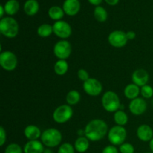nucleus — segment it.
<instances>
[{
  "label": "nucleus",
  "mask_w": 153,
  "mask_h": 153,
  "mask_svg": "<svg viewBox=\"0 0 153 153\" xmlns=\"http://www.w3.org/2000/svg\"><path fill=\"white\" fill-rule=\"evenodd\" d=\"M85 136L91 141H99L108 133V126L101 119H94L90 121L85 128Z\"/></svg>",
  "instance_id": "1"
},
{
  "label": "nucleus",
  "mask_w": 153,
  "mask_h": 153,
  "mask_svg": "<svg viewBox=\"0 0 153 153\" xmlns=\"http://www.w3.org/2000/svg\"><path fill=\"white\" fill-rule=\"evenodd\" d=\"M0 32L7 38H14L19 33V24L13 17H3L0 20Z\"/></svg>",
  "instance_id": "2"
},
{
  "label": "nucleus",
  "mask_w": 153,
  "mask_h": 153,
  "mask_svg": "<svg viewBox=\"0 0 153 153\" xmlns=\"http://www.w3.org/2000/svg\"><path fill=\"white\" fill-rule=\"evenodd\" d=\"M41 142L48 148H54L59 146L62 140V134L57 128H50L46 129L40 137Z\"/></svg>",
  "instance_id": "3"
},
{
  "label": "nucleus",
  "mask_w": 153,
  "mask_h": 153,
  "mask_svg": "<svg viewBox=\"0 0 153 153\" xmlns=\"http://www.w3.org/2000/svg\"><path fill=\"white\" fill-rule=\"evenodd\" d=\"M102 105L108 112H116L120 107V100L119 97L114 91H107L102 97Z\"/></svg>",
  "instance_id": "4"
},
{
  "label": "nucleus",
  "mask_w": 153,
  "mask_h": 153,
  "mask_svg": "<svg viewBox=\"0 0 153 153\" xmlns=\"http://www.w3.org/2000/svg\"><path fill=\"white\" fill-rule=\"evenodd\" d=\"M127 137L126 129L124 126H113L108 133V138L110 143L114 146H120L123 143Z\"/></svg>",
  "instance_id": "5"
},
{
  "label": "nucleus",
  "mask_w": 153,
  "mask_h": 153,
  "mask_svg": "<svg viewBox=\"0 0 153 153\" xmlns=\"http://www.w3.org/2000/svg\"><path fill=\"white\" fill-rule=\"evenodd\" d=\"M73 108L69 105H61L58 106L53 112L52 117L57 123H65L73 117Z\"/></svg>",
  "instance_id": "6"
},
{
  "label": "nucleus",
  "mask_w": 153,
  "mask_h": 153,
  "mask_svg": "<svg viewBox=\"0 0 153 153\" xmlns=\"http://www.w3.org/2000/svg\"><path fill=\"white\" fill-rule=\"evenodd\" d=\"M16 55L10 51H3L0 54V65L6 71H13L17 67Z\"/></svg>",
  "instance_id": "7"
},
{
  "label": "nucleus",
  "mask_w": 153,
  "mask_h": 153,
  "mask_svg": "<svg viewBox=\"0 0 153 153\" xmlns=\"http://www.w3.org/2000/svg\"><path fill=\"white\" fill-rule=\"evenodd\" d=\"M53 52L56 58L59 60H66L71 55L72 46L67 40H61L55 44Z\"/></svg>",
  "instance_id": "8"
},
{
  "label": "nucleus",
  "mask_w": 153,
  "mask_h": 153,
  "mask_svg": "<svg viewBox=\"0 0 153 153\" xmlns=\"http://www.w3.org/2000/svg\"><path fill=\"white\" fill-rule=\"evenodd\" d=\"M53 33L59 38L66 40L72 34V28L68 22L63 20L56 21L52 25Z\"/></svg>",
  "instance_id": "9"
},
{
  "label": "nucleus",
  "mask_w": 153,
  "mask_h": 153,
  "mask_svg": "<svg viewBox=\"0 0 153 153\" xmlns=\"http://www.w3.org/2000/svg\"><path fill=\"white\" fill-rule=\"evenodd\" d=\"M83 89L88 95L91 97H97L102 91V85L97 79L90 78L83 83Z\"/></svg>",
  "instance_id": "10"
},
{
  "label": "nucleus",
  "mask_w": 153,
  "mask_h": 153,
  "mask_svg": "<svg viewBox=\"0 0 153 153\" xmlns=\"http://www.w3.org/2000/svg\"><path fill=\"white\" fill-rule=\"evenodd\" d=\"M108 40L113 47L122 48L127 44L128 40L127 38L126 33L120 30H116L110 33Z\"/></svg>",
  "instance_id": "11"
},
{
  "label": "nucleus",
  "mask_w": 153,
  "mask_h": 153,
  "mask_svg": "<svg viewBox=\"0 0 153 153\" xmlns=\"http://www.w3.org/2000/svg\"><path fill=\"white\" fill-rule=\"evenodd\" d=\"M128 108L132 114L139 116L145 113L147 108V103L145 101L144 99L137 97L130 102L128 105Z\"/></svg>",
  "instance_id": "12"
},
{
  "label": "nucleus",
  "mask_w": 153,
  "mask_h": 153,
  "mask_svg": "<svg viewBox=\"0 0 153 153\" xmlns=\"http://www.w3.org/2000/svg\"><path fill=\"white\" fill-rule=\"evenodd\" d=\"M131 80L134 84L138 87H143L147 85L149 80V75L146 70L143 69H137L134 70L131 76Z\"/></svg>",
  "instance_id": "13"
},
{
  "label": "nucleus",
  "mask_w": 153,
  "mask_h": 153,
  "mask_svg": "<svg viewBox=\"0 0 153 153\" xmlns=\"http://www.w3.org/2000/svg\"><path fill=\"white\" fill-rule=\"evenodd\" d=\"M44 145L38 140H28L23 148L24 153H43Z\"/></svg>",
  "instance_id": "14"
},
{
  "label": "nucleus",
  "mask_w": 153,
  "mask_h": 153,
  "mask_svg": "<svg viewBox=\"0 0 153 153\" xmlns=\"http://www.w3.org/2000/svg\"><path fill=\"white\" fill-rule=\"evenodd\" d=\"M137 136L142 141L149 142L153 138V129L146 124L140 125L137 129Z\"/></svg>",
  "instance_id": "15"
},
{
  "label": "nucleus",
  "mask_w": 153,
  "mask_h": 153,
  "mask_svg": "<svg viewBox=\"0 0 153 153\" xmlns=\"http://www.w3.org/2000/svg\"><path fill=\"white\" fill-rule=\"evenodd\" d=\"M63 10L69 16H75L80 10V2L79 0H65L63 4Z\"/></svg>",
  "instance_id": "16"
},
{
  "label": "nucleus",
  "mask_w": 153,
  "mask_h": 153,
  "mask_svg": "<svg viewBox=\"0 0 153 153\" xmlns=\"http://www.w3.org/2000/svg\"><path fill=\"white\" fill-rule=\"evenodd\" d=\"M24 135L28 140H34L40 138L42 133L37 126L34 125H28L24 129Z\"/></svg>",
  "instance_id": "17"
},
{
  "label": "nucleus",
  "mask_w": 153,
  "mask_h": 153,
  "mask_svg": "<svg viewBox=\"0 0 153 153\" xmlns=\"http://www.w3.org/2000/svg\"><path fill=\"white\" fill-rule=\"evenodd\" d=\"M140 94V88L134 83L128 85L124 89V95L128 100H132L137 98Z\"/></svg>",
  "instance_id": "18"
},
{
  "label": "nucleus",
  "mask_w": 153,
  "mask_h": 153,
  "mask_svg": "<svg viewBox=\"0 0 153 153\" xmlns=\"http://www.w3.org/2000/svg\"><path fill=\"white\" fill-rule=\"evenodd\" d=\"M90 146V140L89 139L87 138L86 137H79L76 140L74 143V147L75 149L78 152L80 153H84L86 151H88V149H89Z\"/></svg>",
  "instance_id": "19"
},
{
  "label": "nucleus",
  "mask_w": 153,
  "mask_h": 153,
  "mask_svg": "<svg viewBox=\"0 0 153 153\" xmlns=\"http://www.w3.org/2000/svg\"><path fill=\"white\" fill-rule=\"evenodd\" d=\"M39 4L36 0H28L24 4V11L28 16H34L38 12Z\"/></svg>",
  "instance_id": "20"
},
{
  "label": "nucleus",
  "mask_w": 153,
  "mask_h": 153,
  "mask_svg": "<svg viewBox=\"0 0 153 153\" xmlns=\"http://www.w3.org/2000/svg\"><path fill=\"white\" fill-rule=\"evenodd\" d=\"M69 69L68 63L66 60H58L54 65V71L58 76H64Z\"/></svg>",
  "instance_id": "21"
},
{
  "label": "nucleus",
  "mask_w": 153,
  "mask_h": 153,
  "mask_svg": "<svg viewBox=\"0 0 153 153\" xmlns=\"http://www.w3.org/2000/svg\"><path fill=\"white\" fill-rule=\"evenodd\" d=\"M114 122L116 123V124L117 126H124L128 123V115L123 110H118L116 112H114Z\"/></svg>",
  "instance_id": "22"
},
{
  "label": "nucleus",
  "mask_w": 153,
  "mask_h": 153,
  "mask_svg": "<svg viewBox=\"0 0 153 153\" xmlns=\"http://www.w3.org/2000/svg\"><path fill=\"white\" fill-rule=\"evenodd\" d=\"M4 10L7 14L14 15L18 12L19 8V4L16 0H8L4 4Z\"/></svg>",
  "instance_id": "23"
},
{
  "label": "nucleus",
  "mask_w": 153,
  "mask_h": 153,
  "mask_svg": "<svg viewBox=\"0 0 153 153\" xmlns=\"http://www.w3.org/2000/svg\"><path fill=\"white\" fill-rule=\"evenodd\" d=\"M49 17L53 20L59 21L63 18L64 15V11L62 8H61L58 6H52L50 7L48 11Z\"/></svg>",
  "instance_id": "24"
},
{
  "label": "nucleus",
  "mask_w": 153,
  "mask_h": 153,
  "mask_svg": "<svg viewBox=\"0 0 153 153\" xmlns=\"http://www.w3.org/2000/svg\"><path fill=\"white\" fill-rule=\"evenodd\" d=\"M81 100V95L79 92L75 90L69 91L68 94L66 96V101L69 105H75L78 104Z\"/></svg>",
  "instance_id": "25"
},
{
  "label": "nucleus",
  "mask_w": 153,
  "mask_h": 153,
  "mask_svg": "<svg viewBox=\"0 0 153 153\" xmlns=\"http://www.w3.org/2000/svg\"><path fill=\"white\" fill-rule=\"evenodd\" d=\"M52 33H53V27L49 24H42L37 28V34L40 37H48Z\"/></svg>",
  "instance_id": "26"
},
{
  "label": "nucleus",
  "mask_w": 153,
  "mask_h": 153,
  "mask_svg": "<svg viewBox=\"0 0 153 153\" xmlns=\"http://www.w3.org/2000/svg\"><path fill=\"white\" fill-rule=\"evenodd\" d=\"M94 17L97 19L98 22H105L106 19L108 18V13L106 11L104 7H101V6H97L95 9H94Z\"/></svg>",
  "instance_id": "27"
},
{
  "label": "nucleus",
  "mask_w": 153,
  "mask_h": 153,
  "mask_svg": "<svg viewBox=\"0 0 153 153\" xmlns=\"http://www.w3.org/2000/svg\"><path fill=\"white\" fill-rule=\"evenodd\" d=\"M75 147L70 143H64L60 145L57 153H75Z\"/></svg>",
  "instance_id": "28"
},
{
  "label": "nucleus",
  "mask_w": 153,
  "mask_h": 153,
  "mask_svg": "<svg viewBox=\"0 0 153 153\" xmlns=\"http://www.w3.org/2000/svg\"><path fill=\"white\" fill-rule=\"evenodd\" d=\"M140 94L145 99H149L153 96V88L150 85H146L140 88Z\"/></svg>",
  "instance_id": "29"
},
{
  "label": "nucleus",
  "mask_w": 153,
  "mask_h": 153,
  "mask_svg": "<svg viewBox=\"0 0 153 153\" xmlns=\"http://www.w3.org/2000/svg\"><path fill=\"white\" fill-rule=\"evenodd\" d=\"M22 147L19 144L15 143H12L9 144L4 149V153H22Z\"/></svg>",
  "instance_id": "30"
},
{
  "label": "nucleus",
  "mask_w": 153,
  "mask_h": 153,
  "mask_svg": "<svg viewBox=\"0 0 153 153\" xmlns=\"http://www.w3.org/2000/svg\"><path fill=\"white\" fill-rule=\"evenodd\" d=\"M120 153H134V147L129 143H123L120 146Z\"/></svg>",
  "instance_id": "31"
},
{
  "label": "nucleus",
  "mask_w": 153,
  "mask_h": 153,
  "mask_svg": "<svg viewBox=\"0 0 153 153\" xmlns=\"http://www.w3.org/2000/svg\"><path fill=\"white\" fill-rule=\"evenodd\" d=\"M77 76L79 77V79L84 82H86L87 80H88L90 79L89 73L85 69H80V70H78Z\"/></svg>",
  "instance_id": "32"
},
{
  "label": "nucleus",
  "mask_w": 153,
  "mask_h": 153,
  "mask_svg": "<svg viewBox=\"0 0 153 153\" xmlns=\"http://www.w3.org/2000/svg\"><path fill=\"white\" fill-rule=\"evenodd\" d=\"M6 140H7V134L6 131L2 126L0 127V146H3L5 143Z\"/></svg>",
  "instance_id": "33"
},
{
  "label": "nucleus",
  "mask_w": 153,
  "mask_h": 153,
  "mask_svg": "<svg viewBox=\"0 0 153 153\" xmlns=\"http://www.w3.org/2000/svg\"><path fill=\"white\" fill-rule=\"evenodd\" d=\"M102 153H119V150L114 145H109L103 149Z\"/></svg>",
  "instance_id": "34"
},
{
  "label": "nucleus",
  "mask_w": 153,
  "mask_h": 153,
  "mask_svg": "<svg viewBox=\"0 0 153 153\" xmlns=\"http://www.w3.org/2000/svg\"><path fill=\"white\" fill-rule=\"evenodd\" d=\"M126 36L128 40H134L136 37V33L133 31H129L126 32Z\"/></svg>",
  "instance_id": "35"
},
{
  "label": "nucleus",
  "mask_w": 153,
  "mask_h": 153,
  "mask_svg": "<svg viewBox=\"0 0 153 153\" xmlns=\"http://www.w3.org/2000/svg\"><path fill=\"white\" fill-rule=\"evenodd\" d=\"M105 1L110 5H116L119 2V0H105Z\"/></svg>",
  "instance_id": "36"
},
{
  "label": "nucleus",
  "mask_w": 153,
  "mask_h": 153,
  "mask_svg": "<svg viewBox=\"0 0 153 153\" xmlns=\"http://www.w3.org/2000/svg\"><path fill=\"white\" fill-rule=\"evenodd\" d=\"M102 0H88V1L94 5H99L102 2Z\"/></svg>",
  "instance_id": "37"
},
{
  "label": "nucleus",
  "mask_w": 153,
  "mask_h": 153,
  "mask_svg": "<svg viewBox=\"0 0 153 153\" xmlns=\"http://www.w3.org/2000/svg\"><path fill=\"white\" fill-rule=\"evenodd\" d=\"M0 10H1V13H0V17L2 19L3 18V15H4V13L5 12V10H4V7H3L2 5L0 6Z\"/></svg>",
  "instance_id": "38"
},
{
  "label": "nucleus",
  "mask_w": 153,
  "mask_h": 153,
  "mask_svg": "<svg viewBox=\"0 0 153 153\" xmlns=\"http://www.w3.org/2000/svg\"><path fill=\"white\" fill-rule=\"evenodd\" d=\"M149 148L151 149V152L153 153V138L149 141Z\"/></svg>",
  "instance_id": "39"
},
{
  "label": "nucleus",
  "mask_w": 153,
  "mask_h": 153,
  "mask_svg": "<svg viewBox=\"0 0 153 153\" xmlns=\"http://www.w3.org/2000/svg\"><path fill=\"white\" fill-rule=\"evenodd\" d=\"M43 153H53V152H52V150H51L50 149H46Z\"/></svg>",
  "instance_id": "40"
},
{
  "label": "nucleus",
  "mask_w": 153,
  "mask_h": 153,
  "mask_svg": "<svg viewBox=\"0 0 153 153\" xmlns=\"http://www.w3.org/2000/svg\"><path fill=\"white\" fill-rule=\"evenodd\" d=\"M146 153H152V152H146Z\"/></svg>",
  "instance_id": "41"
}]
</instances>
